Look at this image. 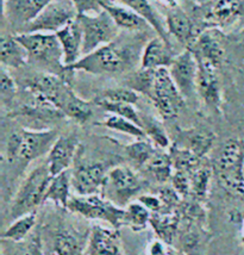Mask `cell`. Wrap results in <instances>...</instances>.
Masks as SVG:
<instances>
[{
  "mask_svg": "<svg viewBox=\"0 0 244 255\" xmlns=\"http://www.w3.org/2000/svg\"><path fill=\"white\" fill-rule=\"evenodd\" d=\"M146 42L142 32L120 33L115 41L98 48L92 53L82 56L74 66L73 72L81 71L93 75H120L135 71Z\"/></svg>",
  "mask_w": 244,
  "mask_h": 255,
  "instance_id": "6da1fadb",
  "label": "cell"
},
{
  "mask_svg": "<svg viewBox=\"0 0 244 255\" xmlns=\"http://www.w3.org/2000/svg\"><path fill=\"white\" fill-rule=\"evenodd\" d=\"M56 129H20L8 136L2 159L8 165L20 162L24 165L48 155L56 139Z\"/></svg>",
  "mask_w": 244,
  "mask_h": 255,
  "instance_id": "7a4b0ae2",
  "label": "cell"
},
{
  "mask_svg": "<svg viewBox=\"0 0 244 255\" xmlns=\"http://www.w3.org/2000/svg\"><path fill=\"white\" fill-rule=\"evenodd\" d=\"M14 36L29 54V62L45 68L47 73L61 75L72 83L74 72L63 65V51L56 33L30 32Z\"/></svg>",
  "mask_w": 244,
  "mask_h": 255,
  "instance_id": "3957f363",
  "label": "cell"
},
{
  "mask_svg": "<svg viewBox=\"0 0 244 255\" xmlns=\"http://www.w3.org/2000/svg\"><path fill=\"white\" fill-rule=\"evenodd\" d=\"M51 179L53 175L49 171L48 162L35 167L27 174L8 208V216L11 220L14 221L30 212L37 211L38 206L44 203L45 193Z\"/></svg>",
  "mask_w": 244,
  "mask_h": 255,
  "instance_id": "277c9868",
  "label": "cell"
},
{
  "mask_svg": "<svg viewBox=\"0 0 244 255\" xmlns=\"http://www.w3.org/2000/svg\"><path fill=\"white\" fill-rule=\"evenodd\" d=\"M67 210L86 220L103 221L115 229L124 227L125 209L115 204L103 194L72 196L67 205Z\"/></svg>",
  "mask_w": 244,
  "mask_h": 255,
  "instance_id": "5b68a950",
  "label": "cell"
},
{
  "mask_svg": "<svg viewBox=\"0 0 244 255\" xmlns=\"http://www.w3.org/2000/svg\"><path fill=\"white\" fill-rule=\"evenodd\" d=\"M145 186V181L132 168L127 166H116L109 169L103 196L121 208H124L132 202V198H138Z\"/></svg>",
  "mask_w": 244,
  "mask_h": 255,
  "instance_id": "8992f818",
  "label": "cell"
},
{
  "mask_svg": "<svg viewBox=\"0 0 244 255\" xmlns=\"http://www.w3.org/2000/svg\"><path fill=\"white\" fill-rule=\"evenodd\" d=\"M241 139H228L219 150L215 162V171L225 190L239 196H244V179L241 174Z\"/></svg>",
  "mask_w": 244,
  "mask_h": 255,
  "instance_id": "52a82bcc",
  "label": "cell"
},
{
  "mask_svg": "<svg viewBox=\"0 0 244 255\" xmlns=\"http://www.w3.org/2000/svg\"><path fill=\"white\" fill-rule=\"evenodd\" d=\"M76 19L84 36L82 56L115 41L121 33V29L105 10L97 14H79Z\"/></svg>",
  "mask_w": 244,
  "mask_h": 255,
  "instance_id": "ba28073f",
  "label": "cell"
},
{
  "mask_svg": "<svg viewBox=\"0 0 244 255\" xmlns=\"http://www.w3.org/2000/svg\"><path fill=\"white\" fill-rule=\"evenodd\" d=\"M150 100L163 120L176 118L186 105V99L174 84L168 68L155 71Z\"/></svg>",
  "mask_w": 244,
  "mask_h": 255,
  "instance_id": "9c48e42d",
  "label": "cell"
},
{
  "mask_svg": "<svg viewBox=\"0 0 244 255\" xmlns=\"http://www.w3.org/2000/svg\"><path fill=\"white\" fill-rule=\"evenodd\" d=\"M78 12L72 0H51L20 33H56L76 19Z\"/></svg>",
  "mask_w": 244,
  "mask_h": 255,
  "instance_id": "30bf717a",
  "label": "cell"
},
{
  "mask_svg": "<svg viewBox=\"0 0 244 255\" xmlns=\"http://www.w3.org/2000/svg\"><path fill=\"white\" fill-rule=\"evenodd\" d=\"M25 90L31 95L51 103L60 110L73 87L72 83L61 75L42 72L26 79Z\"/></svg>",
  "mask_w": 244,
  "mask_h": 255,
  "instance_id": "8fae6325",
  "label": "cell"
},
{
  "mask_svg": "<svg viewBox=\"0 0 244 255\" xmlns=\"http://www.w3.org/2000/svg\"><path fill=\"white\" fill-rule=\"evenodd\" d=\"M109 169L98 161L75 163L72 171V187L78 196L103 194Z\"/></svg>",
  "mask_w": 244,
  "mask_h": 255,
  "instance_id": "7c38bea8",
  "label": "cell"
},
{
  "mask_svg": "<svg viewBox=\"0 0 244 255\" xmlns=\"http://www.w3.org/2000/svg\"><path fill=\"white\" fill-rule=\"evenodd\" d=\"M197 59V95L207 108L221 112L223 105V92L218 68L205 60Z\"/></svg>",
  "mask_w": 244,
  "mask_h": 255,
  "instance_id": "4fadbf2b",
  "label": "cell"
},
{
  "mask_svg": "<svg viewBox=\"0 0 244 255\" xmlns=\"http://www.w3.org/2000/svg\"><path fill=\"white\" fill-rule=\"evenodd\" d=\"M168 71L174 84L176 85L184 98L186 100L194 98L197 95L198 63L193 51L187 48L180 54H176Z\"/></svg>",
  "mask_w": 244,
  "mask_h": 255,
  "instance_id": "5bb4252c",
  "label": "cell"
},
{
  "mask_svg": "<svg viewBox=\"0 0 244 255\" xmlns=\"http://www.w3.org/2000/svg\"><path fill=\"white\" fill-rule=\"evenodd\" d=\"M51 0H2V14L18 35L41 13Z\"/></svg>",
  "mask_w": 244,
  "mask_h": 255,
  "instance_id": "9a60e30c",
  "label": "cell"
},
{
  "mask_svg": "<svg viewBox=\"0 0 244 255\" xmlns=\"http://www.w3.org/2000/svg\"><path fill=\"white\" fill-rule=\"evenodd\" d=\"M85 255H125L120 229L96 224L91 228Z\"/></svg>",
  "mask_w": 244,
  "mask_h": 255,
  "instance_id": "2e32d148",
  "label": "cell"
},
{
  "mask_svg": "<svg viewBox=\"0 0 244 255\" xmlns=\"http://www.w3.org/2000/svg\"><path fill=\"white\" fill-rule=\"evenodd\" d=\"M79 137L74 132L68 135H60L56 139L50 151L48 154V167L51 175L60 174V173L68 171L72 165H74L78 155Z\"/></svg>",
  "mask_w": 244,
  "mask_h": 255,
  "instance_id": "e0dca14e",
  "label": "cell"
},
{
  "mask_svg": "<svg viewBox=\"0 0 244 255\" xmlns=\"http://www.w3.org/2000/svg\"><path fill=\"white\" fill-rule=\"evenodd\" d=\"M29 96L30 99L24 102L22 105L16 106L10 112V116L22 117L30 122L42 124H51L65 118V115L51 103L33 96L31 93H29Z\"/></svg>",
  "mask_w": 244,
  "mask_h": 255,
  "instance_id": "ac0fdd59",
  "label": "cell"
},
{
  "mask_svg": "<svg viewBox=\"0 0 244 255\" xmlns=\"http://www.w3.org/2000/svg\"><path fill=\"white\" fill-rule=\"evenodd\" d=\"M194 56L205 60L219 68L225 60V48L222 32L217 28H210L200 32L193 45L190 48Z\"/></svg>",
  "mask_w": 244,
  "mask_h": 255,
  "instance_id": "d6986e66",
  "label": "cell"
},
{
  "mask_svg": "<svg viewBox=\"0 0 244 255\" xmlns=\"http://www.w3.org/2000/svg\"><path fill=\"white\" fill-rule=\"evenodd\" d=\"M164 22L170 37L176 39L186 49L191 48L200 35L197 32V26L191 17L180 7L169 8Z\"/></svg>",
  "mask_w": 244,
  "mask_h": 255,
  "instance_id": "ffe728a7",
  "label": "cell"
},
{
  "mask_svg": "<svg viewBox=\"0 0 244 255\" xmlns=\"http://www.w3.org/2000/svg\"><path fill=\"white\" fill-rule=\"evenodd\" d=\"M56 36L63 51V65L66 68H71L82 57L84 36L78 19L57 31Z\"/></svg>",
  "mask_w": 244,
  "mask_h": 255,
  "instance_id": "44dd1931",
  "label": "cell"
},
{
  "mask_svg": "<svg viewBox=\"0 0 244 255\" xmlns=\"http://www.w3.org/2000/svg\"><path fill=\"white\" fill-rule=\"evenodd\" d=\"M175 54L173 53V44H168L161 37H155L146 42L141 57V68L161 69L169 68Z\"/></svg>",
  "mask_w": 244,
  "mask_h": 255,
  "instance_id": "7402d4cb",
  "label": "cell"
},
{
  "mask_svg": "<svg viewBox=\"0 0 244 255\" xmlns=\"http://www.w3.org/2000/svg\"><path fill=\"white\" fill-rule=\"evenodd\" d=\"M244 13V0H213L206 12V20L216 26L228 25Z\"/></svg>",
  "mask_w": 244,
  "mask_h": 255,
  "instance_id": "603a6c76",
  "label": "cell"
},
{
  "mask_svg": "<svg viewBox=\"0 0 244 255\" xmlns=\"http://www.w3.org/2000/svg\"><path fill=\"white\" fill-rule=\"evenodd\" d=\"M215 139L216 135L209 130L188 129L180 131L179 141H176L174 144L185 148V149L192 151L199 159H203L211 150Z\"/></svg>",
  "mask_w": 244,
  "mask_h": 255,
  "instance_id": "cb8c5ba5",
  "label": "cell"
},
{
  "mask_svg": "<svg viewBox=\"0 0 244 255\" xmlns=\"http://www.w3.org/2000/svg\"><path fill=\"white\" fill-rule=\"evenodd\" d=\"M0 61L6 69H20L29 63V54L14 35L0 39Z\"/></svg>",
  "mask_w": 244,
  "mask_h": 255,
  "instance_id": "d4e9b609",
  "label": "cell"
},
{
  "mask_svg": "<svg viewBox=\"0 0 244 255\" xmlns=\"http://www.w3.org/2000/svg\"><path fill=\"white\" fill-rule=\"evenodd\" d=\"M118 1H121L126 7L131 8L133 12H136L139 17L143 18L149 24L151 29H154L158 37L162 38L166 43L172 44L170 36L166 28V22H163L154 6L149 2V0H118Z\"/></svg>",
  "mask_w": 244,
  "mask_h": 255,
  "instance_id": "484cf974",
  "label": "cell"
},
{
  "mask_svg": "<svg viewBox=\"0 0 244 255\" xmlns=\"http://www.w3.org/2000/svg\"><path fill=\"white\" fill-rule=\"evenodd\" d=\"M104 10L111 16L118 28L126 32H142L146 28H150L143 18L126 6L110 4Z\"/></svg>",
  "mask_w": 244,
  "mask_h": 255,
  "instance_id": "4316f807",
  "label": "cell"
},
{
  "mask_svg": "<svg viewBox=\"0 0 244 255\" xmlns=\"http://www.w3.org/2000/svg\"><path fill=\"white\" fill-rule=\"evenodd\" d=\"M71 187H72V171L60 173L51 179L49 184L48 191L45 193L44 203L51 202L60 208L66 209L71 199Z\"/></svg>",
  "mask_w": 244,
  "mask_h": 255,
  "instance_id": "83f0119b",
  "label": "cell"
},
{
  "mask_svg": "<svg viewBox=\"0 0 244 255\" xmlns=\"http://www.w3.org/2000/svg\"><path fill=\"white\" fill-rule=\"evenodd\" d=\"M180 222V214L178 211H162L158 214H151L150 226L156 233L157 238L166 244L173 242L178 232Z\"/></svg>",
  "mask_w": 244,
  "mask_h": 255,
  "instance_id": "f1b7e54d",
  "label": "cell"
},
{
  "mask_svg": "<svg viewBox=\"0 0 244 255\" xmlns=\"http://www.w3.org/2000/svg\"><path fill=\"white\" fill-rule=\"evenodd\" d=\"M86 242L69 229H59L55 234L53 248L55 255H85Z\"/></svg>",
  "mask_w": 244,
  "mask_h": 255,
  "instance_id": "f546056e",
  "label": "cell"
},
{
  "mask_svg": "<svg viewBox=\"0 0 244 255\" xmlns=\"http://www.w3.org/2000/svg\"><path fill=\"white\" fill-rule=\"evenodd\" d=\"M60 110L65 115V117L74 121L75 123L80 124V126L86 124L93 115L92 104L80 98L74 92V90L67 97V99L63 103V105L61 106Z\"/></svg>",
  "mask_w": 244,
  "mask_h": 255,
  "instance_id": "4dcf8cb0",
  "label": "cell"
},
{
  "mask_svg": "<svg viewBox=\"0 0 244 255\" xmlns=\"http://www.w3.org/2000/svg\"><path fill=\"white\" fill-rule=\"evenodd\" d=\"M37 222V211L30 212V214L14 220L10 226L4 230L1 235V240L11 241L14 244H20L27 238L31 230L35 228Z\"/></svg>",
  "mask_w": 244,
  "mask_h": 255,
  "instance_id": "1f68e13d",
  "label": "cell"
},
{
  "mask_svg": "<svg viewBox=\"0 0 244 255\" xmlns=\"http://www.w3.org/2000/svg\"><path fill=\"white\" fill-rule=\"evenodd\" d=\"M144 168L155 179V181L160 184H166L167 181H170L174 173L169 153H164L162 150H156V153L144 166Z\"/></svg>",
  "mask_w": 244,
  "mask_h": 255,
  "instance_id": "d6a6232c",
  "label": "cell"
},
{
  "mask_svg": "<svg viewBox=\"0 0 244 255\" xmlns=\"http://www.w3.org/2000/svg\"><path fill=\"white\" fill-rule=\"evenodd\" d=\"M124 209V227L130 228L135 233H139L150 226L151 212L138 200H132Z\"/></svg>",
  "mask_w": 244,
  "mask_h": 255,
  "instance_id": "836d02e7",
  "label": "cell"
},
{
  "mask_svg": "<svg viewBox=\"0 0 244 255\" xmlns=\"http://www.w3.org/2000/svg\"><path fill=\"white\" fill-rule=\"evenodd\" d=\"M139 100V95L127 86L111 87L103 91L96 97L93 103H114V104H131L136 105Z\"/></svg>",
  "mask_w": 244,
  "mask_h": 255,
  "instance_id": "e575fe53",
  "label": "cell"
},
{
  "mask_svg": "<svg viewBox=\"0 0 244 255\" xmlns=\"http://www.w3.org/2000/svg\"><path fill=\"white\" fill-rule=\"evenodd\" d=\"M169 155L172 159L174 171H181L191 174L200 167L201 159L194 155L192 151L174 143L169 148Z\"/></svg>",
  "mask_w": 244,
  "mask_h": 255,
  "instance_id": "d590c367",
  "label": "cell"
},
{
  "mask_svg": "<svg viewBox=\"0 0 244 255\" xmlns=\"http://www.w3.org/2000/svg\"><path fill=\"white\" fill-rule=\"evenodd\" d=\"M142 128L146 133V137L158 149L170 148V139L166 132L162 123L151 116H142Z\"/></svg>",
  "mask_w": 244,
  "mask_h": 255,
  "instance_id": "8d00e7d4",
  "label": "cell"
},
{
  "mask_svg": "<svg viewBox=\"0 0 244 255\" xmlns=\"http://www.w3.org/2000/svg\"><path fill=\"white\" fill-rule=\"evenodd\" d=\"M98 126L105 127L110 130H114V131L125 133V135L131 136L136 139H148L142 127L137 126L136 123L131 122L126 118L116 116V115H110L104 122L98 123Z\"/></svg>",
  "mask_w": 244,
  "mask_h": 255,
  "instance_id": "74e56055",
  "label": "cell"
},
{
  "mask_svg": "<svg viewBox=\"0 0 244 255\" xmlns=\"http://www.w3.org/2000/svg\"><path fill=\"white\" fill-rule=\"evenodd\" d=\"M129 159L138 167H144L156 153V148L149 139H136L135 142L123 145Z\"/></svg>",
  "mask_w": 244,
  "mask_h": 255,
  "instance_id": "f35d334b",
  "label": "cell"
},
{
  "mask_svg": "<svg viewBox=\"0 0 244 255\" xmlns=\"http://www.w3.org/2000/svg\"><path fill=\"white\" fill-rule=\"evenodd\" d=\"M155 80V71L154 69H145L141 68L137 69L127 79L126 86L136 91L138 95H144L150 99L152 86H154Z\"/></svg>",
  "mask_w": 244,
  "mask_h": 255,
  "instance_id": "ab89813d",
  "label": "cell"
},
{
  "mask_svg": "<svg viewBox=\"0 0 244 255\" xmlns=\"http://www.w3.org/2000/svg\"><path fill=\"white\" fill-rule=\"evenodd\" d=\"M212 178V168L200 166L191 173V196L197 200H205L209 194V187Z\"/></svg>",
  "mask_w": 244,
  "mask_h": 255,
  "instance_id": "60d3db41",
  "label": "cell"
},
{
  "mask_svg": "<svg viewBox=\"0 0 244 255\" xmlns=\"http://www.w3.org/2000/svg\"><path fill=\"white\" fill-rule=\"evenodd\" d=\"M18 97V85L13 77L10 74L7 69L1 67L0 73V98L1 104L8 112H11L16 108V102Z\"/></svg>",
  "mask_w": 244,
  "mask_h": 255,
  "instance_id": "b9f144b4",
  "label": "cell"
},
{
  "mask_svg": "<svg viewBox=\"0 0 244 255\" xmlns=\"http://www.w3.org/2000/svg\"><path fill=\"white\" fill-rule=\"evenodd\" d=\"M97 106L104 109L105 111L110 112L111 115H116L126 120L131 121V122L136 123L137 126L142 127V115L136 110L135 105L131 104H114V103H96Z\"/></svg>",
  "mask_w": 244,
  "mask_h": 255,
  "instance_id": "7bdbcfd3",
  "label": "cell"
},
{
  "mask_svg": "<svg viewBox=\"0 0 244 255\" xmlns=\"http://www.w3.org/2000/svg\"><path fill=\"white\" fill-rule=\"evenodd\" d=\"M79 14H97L104 11L105 6L114 4V0H72Z\"/></svg>",
  "mask_w": 244,
  "mask_h": 255,
  "instance_id": "ee69618b",
  "label": "cell"
},
{
  "mask_svg": "<svg viewBox=\"0 0 244 255\" xmlns=\"http://www.w3.org/2000/svg\"><path fill=\"white\" fill-rule=\"evenodd\" d=\"M170 184L181 198H187L188 196H191V174L188 173L174 171Z\"/></svg>",
  "mask_w": 244,
  "mask_h": 255,
  "instance_id": "f6af8a7d",
  "label": "cell"
},
{
  "mask_svg": "<svg viewBox=\"0 0 244 255\" xmlns=\"http://www.w3.org/2000/svg\"><path fill=\"white\" fill-rule=\"evenodd\" d=\"M144 255H176L170 247V245L166 244L162 240H152L146 245L144 250Z\"/></svg>",
  "mask_w": 244,
  "mask_h": 255,
  "instance_id": "bcb514c9",
  "label": "cell"
},
{
  "mask_svg": "<svg viewBox=\"0 0 244 255\" xmlns=\"http://www.w3.org/2000/svg\"><path fill=\"white\" fill-rule=\"evenodd\" d=\"M137 200H138L139 203H142V204L151 212V214H158V212H162L163 203L158 196L143 193L138 197V198H137Z\"/></svg>",
  "mask_w": 244,
  "mask_h": 255,
  "instance_id": "7dc6e473",
  "label": "cell"
},
{
  "mask_svg": "<svg viewBox=\"0 0 244 255\" xmlns=\"http://www.w3.org/2000/svg\"><path fill=\"white\" fill-rule=\"evenodd\" d=\"M18 255H44L42 253V247H41V241L38 239H33L29 245L20 250Z\"/></svg>",
  "mask_w": 244,
  "mask_h": 255,
  "instance_id": "c3c4849f",
  "label": "cell"
},
{
  "mask_svg": "<svg viewBox=\"0 0 244 255\" xmlns=\"http://www.w3.org/2000/svg\"><path fill=\"white\" fill-rule=\"evenodd\" d=\"M161 4H163L164 6H167L168 8H176L179 7V2L178 0H158Z\"/></svg>",
  "mask_w": 244,
  "mask_h": 255,
  "instance_id": "681fc988",
  "label": "cell"
},
{
  "mask_svg": "<svg viewBox=\"0 0 244 255\" xmlns=\"http://www.w3.org/2000/svg\"><path fill=\"white\" fill-rule=\"evenodd\" d=\"M241 143H242V156H241V174L244 179V138L241 139Z\"/></svg>",
  "mask_w": 244,
  "mask_h": 255,
  "instance_id": "f907efd6",
  "label": "cell"
},
{
  "mask_svg": "<svg viewBox=\"0 0 244 255\" xmlns=\"http://www.w3.org/2000/svg\"><path fill=\"white\" fill-rule=\"evenodd\" d=\"M242 238H243V241H244V218H243V228H242Z\"/></svg>",
  "mask_w": 244,
  "mask_h": 255,
  "instance_id": "816d5d0a",
  "label": "cell"
},
{
  "mask_svg": "<svg viewBox=\"0 0 244 255\" xmlns=\"http://www.w3.org/2000/svg\"><path fill=\"white\" fill-rule=\"evenodd\" d=\"M243 44H244V42H243Z\"/></svg>",
  "mask_w": 244,
  "mask_h": 255,
  "instance_id": "f5cc1de1",
  "label": "cell"
}]
</instances>
